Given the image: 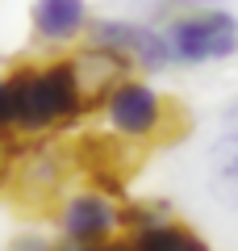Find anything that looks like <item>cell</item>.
Instances as JSON below:
<instances>
[{"mask_svg": "<svg viewBox=\"0 0 238 251\" xmlns=\"http://www.w3.org/2000/svg\"><path fill=\"white\" fill-rule=\"evenodd\" d=\"M67 59H71V72H75L79 92H84V100H88L92 109L109 97L113 84H121L125 75H134V67L121 59V54L105 50V46H92V42H84L75 54H67Z\"/></svg>", "mask_w": 238, "mask_h": 251, "instance_id": "7", "label": "cell"}, {"mask_svg": "<svg viewBox=\"0 0 238 251\" xmlns=\"http://www.w3.org/2000/svg\"><path fill=\"white\" fill-rule=\"evenodd\" d=\"M134 251H209V243H205V234L196 230V226L180 222V218H167V222L159 226H146V230L130 234Z\"/></svg>", "mask_w": 238, "mask_h": 251, "instance_id": "10", "label": "cell"}, {"mask_svg": "<svg viewBox=\"0 0 238 251\" xmlns=\"http://www.w3.org/2000/svg\"><path fill=\"white\" fill-rule=\"evenodd\" d=\"M0 134H17V92L9 72L0 75Z\"/></svg>", "mask_w": 238, "mask_h": 251, "instance_id": "13", "label": "cell"}, {"mask_svg": "<svg viewBox=\"0 0 238 251\" xmlns=\"http://www.w3.org/2000/svg\"><path fill=\"white\" fill-rule=\"evenodd\" d=\"M167 218H176L167 201H150V197L146 201H125V205H121V230L125 234H138V230H146V226L167 222Z\"/></svg>", "mask_w": 238, "mask_h": 251, "instance_id": "11", "label": "cell"}, {"mask_svg": "<svg viewBox=\"0 0 238 251\" xmlns=\"http://www.w3.org/2000/svg\"><path fill=\"white\" fill-rule=\"evenodd\" d=\"M146 21H167L176 13H188V9H221L226 0H138Z\"/></svg>", "mask_w": 238, "mask_h": 251, "instance_id": "12", "label": "cell"}, {"mask_svg": "<svg viewBox=\"0 0 238 251\" xmlns=\"http://www.w3.org/2000/svg\"><path fill=\"white\" fill-rule=\"evenodd\" d=\"M9 138H13V134H0V184L13 176V163H17V151H13Z\"/></svg>", "mask_w": 238, "mask_h": 251, "instance_id": "15", "label": "cell"}, {"mask_svg": "<svg viewBox=\"0 0 238 251\" xmlns=\"http://www.w3.org/2000/svg\"><path fill=\"white\" fill-rule=\"evenodd\" d=\"M176 67H213L238 54V13L234 9H188L159 21Z\"/></svg>", "mask_w": 238, "mask_h": 251, "instance_id": "3", "label": "cell"}, {"mask_svg": "<svg viewBox=\"0 0 238 251\" xmlns=\"http://www.w3.org/2000/svg\"><path fill=\"white\" fill-rule=\"evenodd\" d=\"M92 25L88 0H29V38L42 50H67L84 42Z\"/></svg>", "mask_w": 238, "mask_h": 251, "instance_id": "6", "label": "cell"}, {"mask_svg": "<svg viewBox=\"0 0 238 251\" xmlns=\"http://www.w3.org/2000/svg\"><path fill=\"white\" fill-rule=\"evenodd\" d=\"M205 168H209L213 193H217L221 201H230V205H238V100L226 109V117H221V130L209 143Z\"/></svg>", "mask_w": 238, "mask_h": 251, "instance_id": "8", "label": "cell"}, {"mask_svg": "<svg viewBox=\"0 0 238 251\" xmlns=\"http://www.w3.org/2000/svg\"><path fill=\"white\" fill-rule=\"evenodd\" d=\"M13 92H17V134L21 138H46L75 126L88 113V100L75 84L67 54H50L38 63H17L9 72Z\"/></svg>", "mask_w": 238, "mask_h": 251, "instance_id": "1", "label": "cell"}, {"mask_svg": "<svg viewBox=\"0 0 238 251\" xmlns=\"http://www.w3.org/2000/svg\"><path fill=\"white\" fill-rule=\"evenodd\" d=\"M54 230L59 251H92L100 243H113L121 230V201L96 184L67 188L54 201Z\"/></svg>", "mask_w": 238, "mask_h": 251, "instance_id": "4", "label": "cell"}, {"mask_svg": "<svg viewBox=\"0 0 238 251\" xmlns=\"http://www.w3.org/2000/svg\"><path fill=\"white\" fill-rule=\"evenodd\" d=\"M9 251H59V239H50L46 230H21L13 234Z\"/></svg>", "mask_w": 238, "mask_h": 251, "instance_id": "14", "label": "cell"}, {"mask_svg": "<svg viewBox=\"0 0 238 251\" xmlns=\"http://www.w3.org/2000/svg\"><path fill=\"white\" fill-rule=\"evenodd\" d=\"M67 180L63 155L54 147H29L17 163H13V184L21 188V197L29 201H50Z\"/></svg>", "mask_w": 238, "mask_h": 251, "instance_id": "9", "label": "cell"}, {"mask_svg": "<svg viewBox=\"0 0 238 251\" xmlns=\"http://www.w3.org/2000/svg\"><path fill=\"white\" fill-rule=\"evenodd\" d=\"M96 109L109 134L134 147L167 143L184 126V105H176L167 92H159L146 75H125L121 84L109 88V97Z\"/></svg>", "mask_w": 238, "mask_h": 251, "instance_id": "2", "label": "cell"}, {"mask_svg": "<svg viewBox=\"0 0 238 251\" xmlns=\"http://www.w3.org/2000/svg\"><path fill=\"white\" fill-rule=\"evenodd\" d=\"M84 42L121 54L138 75H159V72H167V67H176L163 25L146 21V17H92Z\"/></svg>", "mask_w": 238, "mask_h": 251, "instance_id": "5", "label": "cell"}, {"mask_svg": "<svg viewBox=\"0 0 238 251\" xmlns=\"http://www.w3.org/2000/svg\"><path fill=\"white\" fill-rule=\"evenodd\" d=\"M92 251H134V243H130V234H117L113 243H100V247H92Z\"/></svg>", "mask_w": 238, "mask_h": 251, "instance_id": "16", "label": "cell"}]
</instances>
